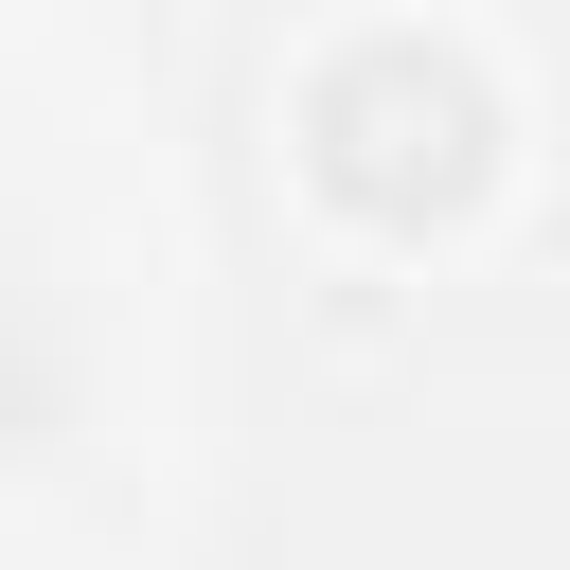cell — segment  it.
I'll return each instance as SVG.
<instances>
[{
	"mask_svg": "<svg viewBox=\"0 0 570 570\" xmlns=\"http://www.w3.org/2000/svg\"><path fill=\"white\" fill-rule=\"evenodd\" d=\"M499 160H517V107L463 36H338L303 71V178H321V214H356L392 249L463 232L499 196Z\"/></svg>",
	"mask_w": 570,
	"mask_h": 570,
	"instance_id": "1",
	"label": "cell"
}]
</instances>
